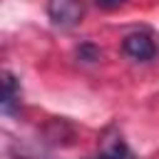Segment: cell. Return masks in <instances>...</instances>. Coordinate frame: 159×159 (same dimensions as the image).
I'll list each match as a JSON object with an SVG mask.
<instances>
[{"label": "cell", "mask_w": 159, "mask_h": 159, "mask_svg": "<svg viewBox=\"0 0 159 159\" xmlns=\"http://www.w3.org/2000/svg\"><path fill=\"white\" fill-rule=\"evenodd\" d=\"M47 15L57 27H72L82 20L84 5H82V0H50Z\"/></svg>", "instance_id": "cell-1"}, {"label": "cell", "mask_w": 159, "mask_h": 159, "mask_svg": "<svg viewBox=\"0 0 159 159\" xmlns=\"http://www.w3.org/2000/svg\"><path fill=\"white\" fill-rule=\"evenodd\" d=\"M122 50H124L127 57H132L137 62H147V60H152L157 55V45L152 40V35H147V32H132V35H127L124 42H122Z\"/></svg>", "instance_id": "cell-2"}, {"label": "cell", "mask_w": 159, "mask_h": 159, "mask_svg": "<svg viewBox=\"0 0 159 159\" xmlns=\"http://www.w3.org/2000/svg\"><path fill=\"white\" fill-rule=\"evenodd\" d=\"M102 159H132V152L127 149L122 137H104V142H102Z\"/></svg>", "instance_id": "cell-3"}, {"label": "cell", "mask_w": 159, "mask_h": 159, "mask_svg": "<svg viewBox=\"0 0 159 159\" xmlns=\"http://www.w3.org/2000/svg\"><path fill=\"white\" fill-rule=\"evenodd\" d=\"M17 97V80L10 72H0V104H7Z\"/></svg>", "instance_id": "cell-4"}, {"label": "cell", "mask_w": 159, "mask_h": 159, "mask_svg": "<svg viewBox=\"0 0 159 159\" xmlns=\"http://www.w3.org/2000/svg\"><path fill=\"white\" fill-rule=\"evenodd\" d=\"M99 7H104V10H114V7H119L124 0H94Z\"/></svg>", "instance_id": "cell-5"}]
</instances>
